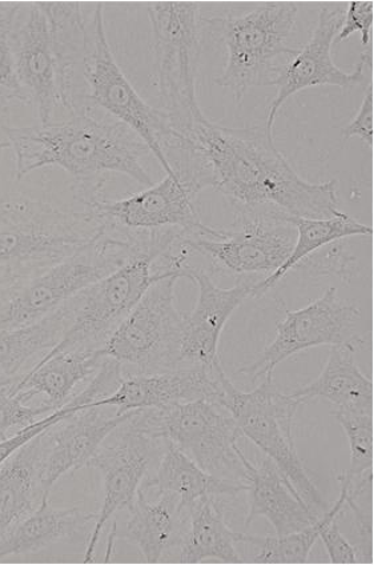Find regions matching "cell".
Listing matches in <instances>:
<instances>
[{
	"label": "cell",
	"instance_id": "cell-1",
	"mask_svg": "<svg viewBox=\"0 0 374 565\" xmlns=\"http://www.w3.org/2000/svg\"><path fill=\"white\" fill-rule=\"evenodd\" d=\"M163 151L178 177L199 191L215 189L235 211L267 205L308 220L341 214L338 181L302 179L277 150L266 125L229 128L203 117L171 130Z\"/></svg>",
	"mask_w": 374,
	"mask_h": 565
},
{
	"label": "cell",
	"instance_id": "cell-2",
	"mask_svg": "<svg viewBox=\"0 0 374 565\" xmlns=\"http://www.w3.org/2000/svg\"><path fill=\"white\" fill-rule=\"evenodd\" d=\"M87 14L81 3L21 4L12 31L15 67L41 124L93 108L82 75Z\"/></svg>",
	"mask_w": 374,
	"mask_h": 565
},
{
	"label": "cell",
	"instance_id": "cell-3",
	"mask_svg": "<svg viewBox=\"0 0 374 565\" xmlns=\"http://www.w3.org/2000/svg\"><path fill=\"white\" fill-rule=\"evenodd\" d=\"M15 153V179L43 167H60L75 184L99 181L103 173H122L151 188L146 169L150 149L130 127L115 118H98L94 108L34 127H4Z\"/></svg>",
	"mask_w": 374,
	"mask_h": 565
},
{
	"label": "cell",
	"instance_id": "cell-4",
	"mask_svg": "<svg viewBox=\"0 0 374 565\" xmlns=\"http://www.w3.org/2000/svg\"><path fill=\"white\" fill-rule=\"evenodd\" d=\"M93 212L63 211L23 195L0 203V286L12 287L73 258L105 234Z\"/></svg>",
	"mask_w": 374,
	"mask_h": 565
},
{
	"label": "cell",
	"instance_id": "cell-5",
	"mask_svg": "<svg viewBox=\"0 0 374 565\" xmlns=\"http://www.w3.org/2000/svg\"><path fill=\"white\" fill-rule=\"evenodd\" d=\"M139 255H151L143 236L107 227L92 246L73 258L9 287L0 298V331L39 322Z\"/></svg>",
	"mask_w": 374,
	"mask_h": 565
},
{
	"label": "cell",
	"instance_id": "cell-6",
	"mask_svg": "<svg viewBox=\"0 0 374 565\" xmlns=\"http://www.w3.org/2000/svg\"><path fill=\"white\" fill-rule=\"evenodd\" d=\"M298 14L293 3H273L244 15L204 19L205 28L227 49V64L216 85L229 89L237 103L250 88L275 86L282 67L298 54L288 46Z\"/></svg>",
	"mask_w": 374,
	"mask_h": 565
},
{
	"label": "cell",
	"instance_id": "cell-7",
	"mask_svg": "<svg viewBox=\"0 0 374 565\" xmlns=\"http://www.w3.org/2000/svg\"><path fill=\"white\" fill-rule=\"evenodd\" d=\"M221 406L234 416L243 436L274 461L313 515L320 518L325 511L324 500L302 465L295 443V416L302 403L277 390L270 375L250 393H243L229 381Z\"/></svg>",
	"mask_w": 374,
	"mask_h": 565
},
{
	"label": "cell",
	"instance_id": "cell-8",
	"mask_svg": "<svg viewBox=\"0 0 374 565\" xmlns=\"http://www.w3.org/2000/svg\"><path fill=\"white\" fill-rule=\"evenodd\" d=\"M82 75L89 105L103 108L109 117L130 127L158 159L167 177H177L163 152L170 138L169 117L141 99L116 63L107 41L101 4L87 14Z\"/></svg>",
	"mask_w": 374,
	"mask_h": 565
},
{
	"label": "cell",
	"instance_id": "cell-9",
	"mask_svg": "<svg viewBox=\"0 0 374 565\" xmlns=\"http://www.w3.org/2000/svg\"><path fill=\"white\" fill-rule=\"evenodd\" d=\"M133 419L152 438L172 443L205 472L247 484L237 445L243 434L221 404L196 401L138 409Z\"/></svg>",
	"mask_w": 374,
	"mask_h": 565
},
{
	"label": "cell",
	"instance_id": "cell-10",
	"mask_svg": "<svg viewBox=\"0 0 374 565\" xmlns=\"http://www.w3.org/2000/svg\"><path fill=\"white\" fill-rule=\"evenodd\" d=\"M157 54L159 93L171 130L205 117L196 96L204 18L196 3L158 2L148 6Z\"/></svg>",
	"mask_w": 374,
	"mask_h": 565
},
{
	"label": "cell",
	"instance_id": "cell-11",
	"mask_svg": "<svg viewBox=\"0 0 374 565\" xmlns=\"http://www.w3.org/2000/svg\"><path fill=\"white\" fill-rule=\"evenodd\" d=\"M235 226H205L185 234L182 246L204 255L216 271L232 275L274 274L289 258L298 231L289 215L274 209L236 211Z\"/></svg>",
	"mask_w": 374,
	"mask_h": 565
},
{
	"label": "cell",
	"instance_id": "cell-12",
	"mask_svg": "<svg viewBox=\"0 0 374 565\" xmlns=\"http://www.w3.org/2000/svg\"><path fill=\"white\" fill-rule=\"evenodd\" d=\"M177 274L153 281L107 343L103 356L131 364L139 374L180 369L185 312L177 306Z\"/></svg>",
	"mask_w": 374,
	"mask_h": 565
},
{
	"label": "cell",
	"instance_id": "cell-13",
	"mask_svg": "<svg viewBox=\"0 0 374 565\" xmlns=\"http://www.w3.org/2000/svg\"><path fill=\"white\" fill-rule=\"evenodd\" d=\"M157 260L151 255H139L77 292L73 323L61 342L42 359L63 352L101 349L152 282L175 274L171 269H154L153 262Z\"/></svg>",
	"mask_w": 374,
	"mask_h": 565
},
{
	"label": "cell",
	"instance_id": "cell-14",
	"mask_svg": "<svg viewBox=\"0 0 374 565\" xmlns=\"http://www.w3.org/2000/svg\"><path fill=\"white\" fill-rule=\"evenodd\" d=\"M363 319L356 301L339 297L336 287H329L322 297L300 310L288 311L277 324L276 337L253 364L238 370V374L250 381H263L274 375L276 365L301 351L320 345L353 344L359 350L371 339L359 335V324Z\"/></svg>",
	"mask_w": 374,
	"mask_h": 565
},
{
	"label": "cell",
	"instance_id": "cell-15",
	"mask_svg": "<svg viewBox=\"0 0 374 565\" xmlns=\"http://www.w3.org/2000/svg\"><path fill=\"white\" fill-rule=\"evenodd\" d=\"M345 15L344 6H322L316 28L306 46L298 51L292 60L280 71L275 82L277 92L270 100L267 130L274 132L275 120L280 108L293 95L316 86H336L353 88L365 78L366 71H373V51L366 47L361 54L356 66L346 73L333 62L332 47L334 38L343 24Z\"/></svg>",
	"mask_w": 374,
	"mask_h": 565
},
{
	"label": "cell",
	"instance_id": "cell-16",
	"mask_svg": "<svg viewBox=\"0 0 374 565\" xmlns=\"http://www.w3.org/2000/svg\"><path fill=\"white\" fill-rule=\"evenodd\" d=\"M137 413V411H135ZM135 415V414H133ZM133 415L116 429L118 438L111 446H101L88 466L98 468L105 484V499L96 515L89 536L85 563H93L96 547L107 524L116 512L130 510L138 498L141 481L146 478L163 439H154L133 419Z\"/></svg>",
	"mask_w": 374,
	"mask_h": 565
},
{
	"label": "cell",
	"instance_id": "cell-17",
	"mask_svg": "<svg viewBox=\"0 0 374 565\" xmlns=\"http://www.w3.org/2000/svg\"><path fill=\"white\" fill-rule=\"evenodd\" d=\"M199 190L184 179L167 177L163 182L120 201L96 199L86 205L109 228L125 231L183 230L195 234L204 227L195 207Z\"/></svg>",
	"mask_w": 374,
	"mask_h": 565
},
{
	"label": "cell",
	"instance_id": "cell-18",
	"mask_svg": "<svg viewBox=\"0 0 374 565\" xmlns=\"http://www.w3.org/2000/svg\"><path fill=\"white\" fill-rule=\"evenodd\" d=\"M179 278L190 279L199 288L195 308L185 313L180 363L189 367H223L218 358L222 332L232 313L253 298L255 280H242L231 288H221L203 269L184 265Z\"/></svg>",
	"mask_w": 374,
	"mask_h": 565
},
{
	"label": "cell",
	"instance_id": "cell-19",
	"mask_svg": "<svg viewBox=\"0 0 374 565\" xmlns=\"http://www.w3.org/2000/svg\"><path fill=\"white\" fill-rule=\"evenodd\" d=\"M229 377L223 367H184L122 376L115 393L85 408L116 407L118 414L128 411L165 408L177 404L209 401L221 404Z\"/></svg>",
	"mask_w": 374,
	"mask_h": 565
},
{
	"label": "cell",
	"instance_id": "cell-20",
	"mask_svg": "<svg viewBox=\"0 0 374 565\" xmlns=\"http://www.w3.org/2000/svg\"><path fill=\"white\" fill-rule=\"evenodd\" d=\"M100 409L76 411L41 434V480L47 498L63 475L88 466L108 436L135 414L106 416Z\"/></svg>",
	"mask_w": 374,
	"mask_h": 565
},
{
	"label": "cell",
	"instance_id": "cell-21",
	"mask_svg": "<svg viewBox=\"0 0 374 565\" xmlns=\"http://www.w3.org/2000/svg\"><path fill=\"white\" fill-rule=\"evenodd\" d=\"M157 503L148 502L146 492L139 490L131 507V518L125 529L113 526L105 562H108L116 539L137 545L147 563H159L167 552L183 543V526L189 511L184 510L177 494L159 493Z\"/></svg>",
	"mask_w": 374,
	"mask_h": 565
},
{
	"label": "cell",
	"instance_id": "cell-22",
	"mask_svg": "<svg viewBox=\"0 0 374 565\" xmlns=\"http://www.w3.org/2000/svg\"><path fill=\"white\" fill-rule=\"evenodd\" d=\"M242 463L247 473L249 492V511L245 525L249 526L255 519L264 516L273 524L276 535L293 534L316 523V518L308 505L293 491L289 481L267 458L259 467L245 458L241 449Z\"/></svg>",
	"mask_w": 374,
	"mask_h": 565
},
{
	"label": "cell",
	"instance_id": "cell-23",
	"mask_svg": "<svg viewBox=\"0 0 374 565\" xmlns=\"http://www.w3.org/2000/svg\"><path fill=\"white\" fill-rule=\"evenodd\" d=\"M357 351L353 344L332 347L320 375L290 395L302 404L325 399L336 409L374 414V384L359 367Z\"/></svg>",
	"mask_w": 374,
	"mask_h": 565
},
{
	"label": "cell",
	"instance_id": "cell-24",
	"mask_svg": "<svg viewBox=\"0 0 374 565\" xmlns=\"http://www.w3.org/2000/svg\"><path fill=\"white\" fill-rule=\"evenodd\" d=\"M105 361L100 349L63 352L41 359L28 375L18 379L14 393L24 404L36 395H44L49 401L46 406L61 409L70 402L77 384L95 375Z\"/></svg>",
	"mask_w": 374,
	"mask_h": 565
},
{
	"label": "cell",
	"instance_id": "cell-25",
	"mask_svg": "<svg viewBox=\"0 0 374 565\" xmlns=\"http://www.w3.org/2000/svg\"><path fill=\"white\" fill-rule=\"evenodd\" d=\"M147 490L177 494L183 509L189 511L199 502L221 497H236L248 490L242 481L222 479L205 472L184 452L165 440L164 455L157 473L145 484Z\"/></svg>",
	"mask_w": 374,
	"mask_h": 565
},
{
	"label": "cell",
	"instance_id": "cell-26",
	"mask_svg": "<svg viewBox=\"0 0 374 565\" xmlns=\"http://www.w3.org/2000/svg\"><path fill=\"white\" fill-rule=\"evenodd\" d=\"M96 519L94 513L79 509L56 510L43 500L38 509L0 535V561L9 556L32 554L50 545L68 541L79 535L88 523Z\"/></svg>",
	"mask_w": 374,
	"mask_h": 565
},
{
	"label": "cell",
	"instance_id": "cell-27",
	"mask_svg": "<svg viewBox=\"0 0 374 565\" xmlns=\"http://www.w3.org/2000/svg\"><path fill=\"white\" fill-rule=\"evenodd\" d=\"M41 455L38 435L0 467V535L49 500L42 487Z\"/></svg>",
	"mask_w": 374,
	"mask_h": 565
},
{
	"label": "cell",
	"instance_id": "cell-28",
	"mask_svg": "<svg viewBox=\"0 0 374 565\" xmlns=\"http://www.w3.org/2000/svg\"><path fill=\"white\" fill-rule=\"evenodd\" d=\"M75 299H68L36 323L0 331V379H14L18 372L42 352L54 349L73 323Z\"/></svg>",
	"mask_w": 374,
	"mask_h": 565
},
{
	"label": "cell",
	"instance_id": "cell-29",
	"mask_svg": "<svg viewBox=\"0 0 374 565\" xmlns=\"http://www.w3.org/2000/svg\"><path fill=\"white\" fill-rule=\"evenodd\" d=\"M191 524L185 534L180 562L195 564L206 558H218L227 563H242L237 543L250 542V535L232 531L223 515L217 499H206L190 510Z\"/></svg>",
	"mask_w": 374,
	"mask_h": 565
},
{
	"label": "cell",
	"instance_id": "cell-30",
	"mask_svg": "<svg viewBox=\"0 0 374 565\" xmlns=\"http://www.w3.org/2000/svg\"><path fill=\"white\" fill-rule=\"evenodd\" d=\"M298 237H296L295 247L289 258L274 274L267 276L266 279L255 281L253 288V298H261L269 290L277 286L284 276L290 269L296 268L302 260L307 259L314 253H318L328 244L350 239L352 236H372L373 228L366 224L354 220V217L341 212L340 215L327 217V220H308V217L289 216Z\"/></svg>",
	"mask_w": 374,
	"mask_h": 565
},
{
	"label": "cell",
	"instance_id": "cell-31",
	"mask_svg": "<svg viewBox=\"0 0 374 565\" xmlns=\"http://www.w3.org/2000/svg\"><path fill=\"white\" fill-rule=\"evenodd\" d=\"M21 4L0 3V110L29 105L30 98L19 81L12 50V31Z\"/></svg>",
	"mask_w": 374,
	"mask_h": 565
},
{
	"label": "cell",
	"instance_id": "cell-32",
	"mask_svg": "<svg viewBox=\"0 0 374 565\" xmlns=\"http://www.w3.org/2000/svg\"><path fill=\"white\" fill-rule=\"evenodd\" d=\"M322 526L321 516L308 529L282 536H253L249 544L259 547L254 562L263 564H304L316 542L319 541Z\"/></svg>",
	"mask_w": 374,
	"mask_h": 565
},
{
	"label": "cell",
	"instance_id": "cell-33",
	"mask_svg": "<svg viewBox=\"0 0 374 565\" xmlns=\"http://www.w3.org/2000/svg\"><path fill=\"white\" fill-rule=\"evenodd\" d=\"M332 416L343 427L348 443H350L351 468L346 473L352 478H359L373 471V414L334 409Z\"/></svg>",
	"mask_w": 374,
	"mask_h": 565
},
{
	"label": "cell",
	"instance_id": "cell-34",
	"mask_svg": "<svg viewBox=\"0 0 374 565\" xmlns=\"http://www.w3.org/2000/svg\"><path fill=\"white\" fill-rule=\"evenodd\" d=\"M15 381L0 379V441L10 438L11 429L24 428L55 411L46 404L29 407L14 393Z\"/></svg>",
	"mask_w": 374,
	"mask_h": 565
},
{
	"label": "cell",
	"instance_id": "cell-35",
	"mask_svg": "<svg viewBox=\"0 0 374 565\" xmlns=\"http://www.w3.org/2000/svg\"><path fill=\"white\" fill-rule=\"evenodd\" d=\"M343 242L339 241L328 244V246L319 249L318 253L308 256L307 259L299 263L296 267L306 269L311 275H334L345 282H350L353 276L357 274V260L348 253Z\"/></svg>",
	"mask_w": 374,
	"mask_h": 565
},
{
	"label": "cell",
	"instance_id": "cell-36",
	"mask_svg": "<svg viewBox=\"0 0 374 565\" xmlns=\"http://www.w3.org/2000/svg\"><path fill=\"white\" fill-rule=\"evenodd\" d=\"M83 408L71 406V404L67 403L63 408L56 409L55 413L47 416H43L42 419L30 424V426L22 428L21 431L10 436V438L0 441V467H2L12 455L19 451V449L36 438L38 435L47 431L50 427L55 426L56 423L66 419L67 416Z\"/></svg>",
	"mask_w": 374,
	"mask_h": 565
},
{
	"label": "cell",
	"instance_id": "cell-37",
	"mask_svg": "<svg viewBox=\"0 0 374 565\" xmlns=\"http://www.w3.org/2000/svg\"><path fill=\"white\" fill-rule=\"evenodd\" d=\"M374 2H351L345 9L343 24L334 38V44L350 40L360 32L361 46L370 47Z\"/></svg>",
	"mask_w": 374,
	"mask_h": 565
},
{
	"label": "cell",
	"instance_id": "cell-38",
	"mask_svg": "<svg viewBox=\"0 0 374 565\" xmlns=\"http://www.w3.org/2000/svg\"><path fill=\"white\" fill-rule=\"evenodd\" d=\"M373 78L370 82L365 89V95L363 102H361V106L354 117L351 120V124L344 128L343 137L344 140H350L352 138H359L364 141V143L370 147L371 150L374 149V132H373V124H374V100H373Z\"/></svg>",
	"mask_w": 374,
	"mask_h": 565
},
{
	"label": "cell",
	"instance_id": "cell-39",
	"mask_svg": "<svg viewBox=\"0 0 374 565\" xmlns=\"http://www.w3.org/2000/svg\"><path fill=\"white\" fill-rule=\"evenodd\" d=\"M10 147L9 141H0V156H2L4 150H8Z\"/></svg>",
	"mask_w": 374,
	"mask_h": 565
}]
</instances>
